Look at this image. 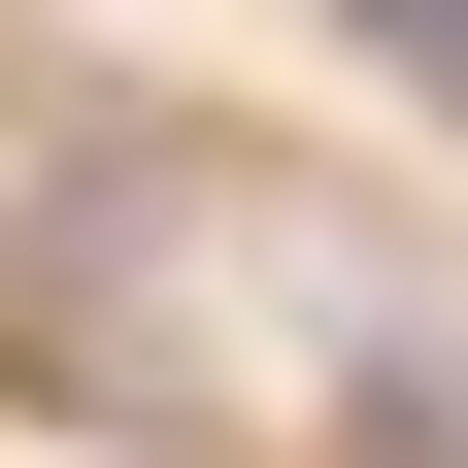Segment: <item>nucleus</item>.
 I'll list each match as a JSON object with an SVG mask.
<instances>
[{
	"mask_svg": "<svg viewBox=\"0 0 468 468\" xmlns=\"http://www.w3.org/2000/svg\"><path fill=\"white\" fill-rule=\"evenodd\" d=\"M335 468H468V302H435V335H368V368H335Z\"/></svg>",
	"mask_w": 468,
	"mask_h": 468,
	"instance_id": "nucleus-1",
	"label": "nucleus"
},
{
	"mask_svg": "<svg viewBox=\"0 0 468 468\" xmlns=\"http://www.w3.org/2000/svg\"><path fill=\"white\" fill-rule=\"evenodd\" d=\"M401 101H435V134H468V34H401Z\"/></svg>",
	"mask_w": 468,
	"mask_h": 468,
	"instance_id": "nucleus-2",
	"label": "nucleus"
}]
</instances>
